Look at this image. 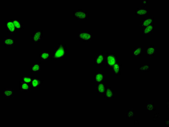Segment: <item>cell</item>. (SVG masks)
Here are the masks:
<instances>
[{"label": "cell", "mask_w": 169, "mask_h": 127, "mask_svg": "<svg viewBox=\"0 0 169 127\" xmlns=\"http://www.w3.org/2000/svg\"><path fill=\"white\" fill-rule=\"evenodd\" d=\"M43 37V32L42 30H34L31 35L30 39L34 44H37L41 41Z\"/></svg>", "instance_id": "5"}, {"label": "cell", "mask_w": 169, "mask_h": 127, "mask_svg": "<svg viewBox=\"0 0 169 127\" xmlns=\"http://www.w3.org/2000/svg\"><path fill=\"white\" fill-rule=\"evenodd\" d=\"M73 17L77 21H88L89 13L83 10H77L73 12Z\"/></svg>", "instance_id": "3"}, {"label": "cell", "mask_w": 169, "mask_h": 127, "mask_svg": "<svg viewBox=\"0 0 169 127\" xmlns=\"http://www.w3.org/2000/svg\"><path fill=\"white\" fill-rule=\"evenodd\" d=\"M41 71V63H33L31 65V71L32 72H37Z\"/></svg>", "instance_id": "24"}, {"label": "cell", "mask_w": 169, "mask_h": 127, "mask_svg": "<svg viewBox=\"0 0 169 127\" xmlns=\"http://www.w3.org/2000/svg\"><path fill=\"white\" fill-rule=\"evenodd\" d=\"M39 57L41 61H46L51 58V53L48 50H43L39 53Z\"/></svg>", "instance_id": "15"}, {"label": "cell", "mask_w": 169, "mask_h": 127, "mask_svg": "<svg viewBox=\"0 0 169 127\" xmlns=\"http://www.w3.org/2000/svg\"><path fill=\"white\" fill-rule=\"evenodd\" d=\"M153 24L142 28V34L143 35H150V34L153 33Z\"/></svg>", "instance_id": "22"}, {"label": "cell", "mask_w": 169, "mask_h": 127, "mask_svg": "<svg viewBox=\"0 0 169 127\" xmlns=\"http://www.w3.org/2000/svg\"><path fill=\"white\" fill-rule=\"evenodd\" d=\"M107 88L105 82L96 83L95 84V91L97 93L101 95H105Z\"/></svg>", "instance_id": "9"}, {"label": "cell", "mask_w": 169, "mask_h": 127, "mask_svg": "<svg viewBox=\"0 0 169 127\" xmlns=\"http://www.w3.org/2000/svg\"><path fill=\"white\" fill-rule=\"evenodd\" d=\"M163 125L164 126L166 127H169V118H167L163 120Z\"/></svg>", "instance_id": "29"}, {"label": "cell", "mask_w": 169, "mask_h": 127, "mask_svg": "<svg viewBox=\"0 0 169 127\" xmlns=\"http://www.w3.org/2000/svg\"><path fill=\"white\" fill-rule=\"evenodd\" d=\"M31 84L23 81H19V89L21 92H29L31 90Z\"/></svg>", "instance_id": "14"}, {"label": "cell", "mask_w": 169, "mask_h": 127, "mask_svg": "<svg viewBox=\"0 0 169 127\" xmlns=\"http://www.w3.org/2000/svg\"><path fill=\"white\" fill-rule=\"evenodd\" d=\"M143 48L142 47H136L133 48L132 50V56L134 58H138L143 54Z\"/></svg>", "instance_id": "20"}, {"label": "cell", "mask_w": 169, "mask_h": 127, "mask_svg": "<svg viewBox=\"0 0 169 127\" xmlns=\"http://www.w3.org/2000/svg\"><path fill=\"white\" fill-rule=\"evenodd\" d=\"M78 39L83 42H89L92 41V33L87 30H80L78 32Z\"/></svg>", "instance_id": "2"}, {"label": "cell", "mask_w": 169, "mask_h": 127, "mask_svg": "<svg viewBox=\"0 0 169 127\" xmlns=\"http://www.w3.org/2000/svg\"><path fill=\"white\" fill-rule=\"evenodd\" d=\"M149 14V10L145 7H138L135 11V15L137 17H144Z\"/></svg>", "instance_id": "6"}, {"label": "cell", "mask_w": 169, "mask_h": 127, "mask_svg": "<svg viewBox=\"0 0 169 127\" xmlns=\"http://www.w3.org/2000/svg\"><path fill=\"white\" fill-rule=\"evenodd\" d=\"M106 62V55L103 53H97L95 57V64L96 65H103Z\"/></svg>", "instance_id": "7"}, {"label": "cell", "mask_w": 169, "mask_h": 127, "mask_svg": "<svg viewBox=\"0 0 169 127\" xmlns=\"http://www.w3.org/2000/svg\"><path fill=\"white\" fill-rule=\"evenodd\" d=\"M105 97L108 101H112L116 98V92L112 87L107 88L105 94Z\"/></svg>", "instance_id": "11"}, {"label": "cell", "mask_w": 169, "mask_h": 127, "mask_svg": "<svg viewBox=\"0 0 169 127\" xmlns=\"http://www.w3.org/2000/svg\"><path fill=\"white\" fill-rule=\"evenodd\" d=\"M159 112L158 111L154 113L153 117V122H155L156 121L157 119L159 116Z\"/></svg>", "instance_id": "28"}, {"label": "cell", "mask_w": 169, "mask_h": 127, "mask_svg": "<svg viewBox=\"0 0 169 127\" xmlns=\"http://www.w3.org/2000/svg\"><path fill=\"white\" fill-rule=\"evenodd\" d=\"M44 82L41 78L37 77L33 78V79L31 83L32 88L35 89H39L41 87L42 83Z\"/></svg>", "instance_id": "18"}, {"label": "cell", "mask_w": 169, "mask_h": 127, "mask_svg": "<svg viewBox=\"0 0 169 127\" xmlns=\"http://www.w3.org/2000/svg\"><path fill=\"white\" fill-rule=\"evenodd\" d=\"M119 62V58L116 54L113 53H107L106 54V66L112 68L116 63Z\"/></svg>", "instance_id": "4"}, {"label": "cell", "mask_w": 169, "mask_h": 127, "mask_svg": "<svg viewBox=\"0 0 169 127\" xmlns=\"http://www.w3.org/2000/svg\"><path fill=\"white\" fill-rule=\"evenodd\" d=\"M112 72L114 75L118 76L121 74L122 70V65L120 62L116 63L111 68Z\"/></svg>", "instance_id": "16"}, {"label": "cell", "mask_w": 169, "mask_h": 127, "mask_svg": "<svg viewBox=\"0 0 169 127\" xmlns=\"http://www.w3.org/2000/svg\"><path fill=\"white\" fill-rule=\"evenodd\" d=\"M13 88H4L3 89V97L5 99L13 98L14 96Z\"/></svg>", "instance_id": "17"}, {"label": "cell", "mask_w": 169, "mask_h": 127, "mask_svg": "<svg viewBox=\"0 0 169 127\" xmlns=\"http://www.w3.org/2000/svg\"><path fill=\"white\" fill-rule=\"evenodd\" d=\"M3 42L6 48H13L16 44V40L13 37H5L3 38Z\"/></svg>", "instance_id": "10"}, {"label": "cell", "mask_w": 169, "mask_h": 127, "mask_svg": "<svg viewBox=\"0 0 169 127\" xmlns=\"http://www.w3.org/2000/svg\"><path fill=\"white\" fill-rule=\"evenodd\" d=\"M136 115V112L132 108L129 109L126 113V118L127 119H134Z\"/></svg>", "instance_id": "23"}, {"label": "cell", "mask_w": 169, "mask_h": 127, "mask_svg": "<svg viewBox=\"0 0 169 127\" xmlns=\"http://www.w3.org/2000/svg\"><path fill=\"white\" fill-rule=\"evenodd\" d=\"M134 123L135 126H139V121H138V119L135 118V117L134 120Z\"/></svg>", "instance_id": "30"}, {"label": "cell", "mask_w": 169, "mask_h": 127, "mask_svg": "<svg viewBox=\"0 0 169 127\" xmlns=\"http://www.w3.org/2000/svg\"><path fill=\"white\" fill-rule=\"evenodd\" d=\"M13 22L15 27L18 31H21L24 28V25L22 23L21 20H13Z\"/></svg>", "instance_id": "26"}, {"label": "cell", "mask_w": 169, "mask_h": 127, "mask_svg": "<svg viewBox=\"0 0 169 127\" xmlns=\"http://www.w3.org/2000/svg\"><path fill=\"white\" fill-rule=\"evenodd\" d=\"M138 71L143 72H149L150 71V64H140L138 67Z\"/></svg>", "instance_id": "27"}, {"label": "cell", "mask_w": 169, "mask_h": 127, "mask_svg": "<svg viewBox=\"0 0 169 127\" xmlns=\"http://www.w3.org/2000/svg\"><path fill=\"white\" fill-rule=\"evenodd\" d=\"M142 3L143 4L145 5L147 4H148V0H143V1H142Z\"/></svg>", "instance_id": "31"}, {"label": "cell", "mask_w": 169, "mask_h": 127, "mask_svg": "<svg viewBox=\"0 0 169 127\" xmlns=\"http://www.w3.org/2000/svg\"><path fill=\"white\" fill-rule=\"evenodd\" d=\"M106 75L102 71L95 72V81L96 83L105 82Z\"/></svg>", "instance_id": "12"}, {"label": "cell", "mask_w": 169, "mask_h": 127, "mask_svg": "<svg viewBox=\"0 0 169 127\" xmlns=\"http://www.w3.org/2000/svg\"><path fill=\"white\" fill-rule=\"evenodd\" d=\"M5 27L7 31L12 35L17 34L18 30H17L13 20H7L5 23Z\"/></svg>", "instance_id": "8"}, {"label": "cell", "mask_w": 169, "mask_h": 127, "mask_svg": "<svg viewBox=\"0 0 169 127\" xmlns=\"http://www.w3.org/2000/svg\"><path fill=\"white\" fill-rule=\"evenodd\" d=\"M33 78L29 75H23L21 76V80L23 82L31 84Z\"/></svg>", "instance_id": "25"}, {"label": "cell", "mask_w": 169, "mask_h": 127, "mask_svg": "<svg viewBox=\"0 0 169 127\" xmlns=\"http://www.w3.org/2000/svg\"><path fill=\"white\" fill-rule=\"evenodd\" d=\"M154 18L153 17H145L139 22V27L143 28L153 24Z\"/></svg>", "instance_id": "13"}, {"label": "cell", "mask_w": 169, "mask_h": 127, "mask_svg": "<svg viewBox=\"0 0 169 127\" xmlns=\"http://www.w3.org/2000/svg\"><path fill=\"white\" fill-rule=\"evenodd\" d=\"M156 53V48L154 45H150L147 48L146 54L147 58H152Z\"/></svg>", "instance_id": "19"}, {"label": "cell", "mask_w": 169, "mask_h": 127, "mask_svg": "<svg viewBox=\"0 0 169 127\" xmlns=\"http://www.w3.org/2000/svg\"><path fill=\"white\" fill-rule=\"evenodd\" d=\"M67 55V48L65 44L59 43L54 49L51 60L52 61H61Z\"/></svg>", "instance_id": "1"}, {"label": "cell", "mask_w": 169, "mask_h": 127, "mask_svg": "<svg viewBox=\"0 0 169 127\" xmlns=\"http://www.w3.org/2000/svg\"><path fill=\"white\" fill-rule=\"evenodd\" d=\"M156 109V106L153 102H147L146 103V110L149 112H154Z\"/></svg>", "instance_id": "21"}, {"label": "cell", "mask_w": 169, "mask_h": 127, "mask_svg": "<svg viewBox=\"0 0 169 127\" xmlns=\"http://www.w3.org/2000/svg\"><path fill=\"white\" fill-rule=\"evenodd\" d=\"M169 100H168L166 102V108L169 109Z\"/></svg>", "instance_id": "32"}]
</instances>
